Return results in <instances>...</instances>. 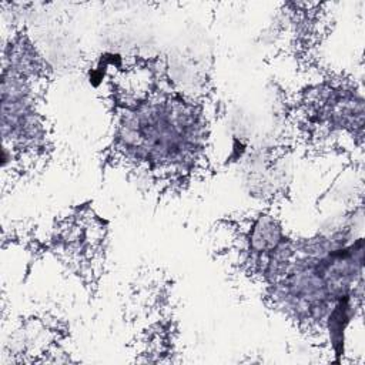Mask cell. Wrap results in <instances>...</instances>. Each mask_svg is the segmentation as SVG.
I'll list each match as a JSON object with an SVG mask.
<instances>
[{"label":"cell","instance_id":"7a4b0ae2","mask_svg":"<svg viewBox=\"0 0 365 365\" xmlns=\"http://www.w3.org/2000/svg\"><path fill=\"white\" fill-rule=\"evenodd\" d=\"M50 67L37 53L26 29H19L4 46L1 87L3 174L13 181L36 173L53 151L44 96Z\"/></svg>","mask_w":365,"mask_h":365},{"label":"cell","instance_id":"6da1fadb","mask_svg":"<svg viewBox=\"0 0 365 365\" xmlns=\"http://www.w3.org/2000/svg\"><path fill=\"white\" fill-rule=\"evenodd\" d=\"M130 57L104 71L113 134L101 161L160 197L181 194L212 173L210 97L180 88L167 58Z\"/></svg>","mask_w":365,"mask_h":365},{"label":"cell","instance_id":"3957f363","mask_svg":"<svg viewBox=\"0 0 365 365\" xmlns=\"http://www.w3.org/2000/svg\"><path fill=\"white\" fill-rule=\"evenodd\" d=\"M294 138L319 151H344L362 144L364 98L351 78L328 76L299 90L292 106Z\"/></svg>","mask_w":365,"mask_h":365}]
</instances>
